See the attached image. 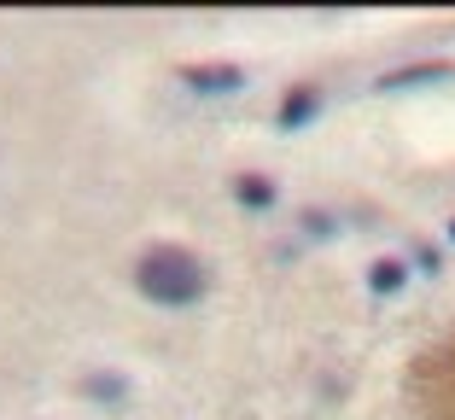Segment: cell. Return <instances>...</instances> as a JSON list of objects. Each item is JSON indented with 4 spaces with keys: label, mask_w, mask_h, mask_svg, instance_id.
I'll list each match as a JSON object with an SVG mask.
<instances>
[{
    "label": "cell",
    "mask_w": 455,
    "mask_h": 420,
    "mask_svg": "<svg viewBox=\"0 0 455 420\" xmlns=\"http://www.w3.org/2000/svg\"><path fill=\"white\" fill-rule=\"evenodd\" d=\"M134 286L152 304H193L204 292V263L193 251H175V245H152L147 258L134 263Z\"/></svg>",
    "instance_id": "obj_1"
},
{
    "label": "cell",
    "mask_w": 455,
    "mask_h": 420,
    "mask_svg": "<svg viewBox=\"0 0 455 420\" xmlns=\"http://www.w3.org/2000/svg\"><path fill=\"white\" fill-rule=\"evenodd\" d=\"M409 392L427 420H455V327L409 368Z\"/></svg>",
    "instance_id": "obj_2"
},
{
    "label": "cell",
    "mask_w": 455,
    "mask_h": 420,
    "mask_svg": "<svg viewBox=\"0 0 455 420\" xmlns=\"http://www.w3.org/2000/svg\"><path fill=\"white\" fill-rule=\"evenodd\" d=\"M181 82L188 88H199V94H228V88H240V70L234 65H199V70H181Z\"/></svg>",
    "instance_id": "obj_3"
},
{
    "label": "cell",
    "mask_w": 455,
    "mask_h": 420,
    "mask_svg": "<svg viewBox=\"0 0 455 420\" xmlns=\"http://www.w3.org/2000/svg\"><path fill=\"white\" fill-rule=\"evenodd\" d=\"M315 111H322V88H292V94L281 99V129H304L309 117H315Z\"/></svg>",
    "instance_id": "obj_4"
},
{
    "label": "cell",
    "mask_w": 455,
    "mask_h": 420,
    "mask_svg": "<svg viewBox=\"0 0 455 420\" xmlns=\"http://www.w3.org/2000/svg\"><path fill=\"white\" fill-rule=\"evenodd\" d=\"M403 281H409V263L403 258H374L368 263V292H379V298L403 292Z\"/></svg>",
    "instance_id": "obj_5"
},
{
    "label": "cell",
    "mask_w": 455,
    "mask_h": 420,
    "mask_svg": "<svg viewBox=\"0 0 455 420\" xmlns=\"http://www.w3.org/2000/svg\"><path fill=\"white\" fill-rule=\"evenodd\" d=\"M234 199H240L245 210H268V204H275V181L268 176H240L234 181Z\"/></svg>",
    "instance_id": "obj_6"
},
{
    "label": "cell",
    "mask_w": 455,
    "mask_h": 420,
    "mask_svg": "<svg viewBox=\"0 0 455 420\" xmlns=\"http://www.w3.org/2000/svg\"><path fill=\"white\" fill-rule=\"evenodd\" d=\"M443 76V65H415V70H397V76H386V88H403V82H432Z\"/></svg>",
    "instance_id": "obj_7"
},
{
    "label": "cell",
    "mask_w": 455,
    "mask_h": 420,
    "mask_svg": "<svg viewBox=\"0 0 455 420\" xmlns=\"http://www.w3.org/2000/svg\"><path fill=\"white\" fill-rule=\"evenodd\" d=\"M88 392H100L106 403H117V397H123V380H117V374H94V380H88Z\"/></svg>",
    "instance_id": "obj_8"
},
{
    "label": "cell",
    "mask_w": 455,
    "mask_h": 420,
    "mask_svg": "<svg viewBox=\"0 0 455 420\" xmlns=\"http://www.w3.org/2000/svg\"><path fill=\"white\" fill-rule=\"evenodd\" d=\"M415 263H420V269L432 274V269H438V263H443V258H438V245H420V251H415Z\"/></svg>",
    "instance_id": "obj_9"
},
{
    "label": "cell",
    "mask_w": 455,
    "mask_h": 420,
    "mask_svg": "<svg viewBox=\"0 0 455 420\" xmlns=\"http://www.w3.org/2000/svg\"><path fill=\"white\" fill-rule=\"evenodd\" d=\"M450 240H455V222H450Z\"/></svg>",
    "instance_id": "obj_10"
}]
</instances>
